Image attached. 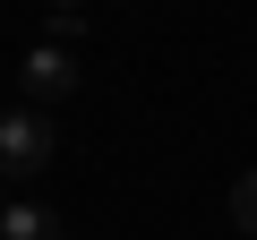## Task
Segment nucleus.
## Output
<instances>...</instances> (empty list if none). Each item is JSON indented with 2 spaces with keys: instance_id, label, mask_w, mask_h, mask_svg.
I'll return each instance as SVG.
<instances>
[{
  "instance_id": "obj_3",
  "label": "nucleus",
  "mask_w": 257,
  "mask_h": 240,
  "mask_svg": "<svg viewBox=\"0 0 257 240\" xmlns=\"http://www.w3.org/2000/svg\"><path fill=\"white\" fill-rule=\"evenodd\" d=\"M0 240H69V223H60L52 206H18V197H9V214H0Z\"/></svg>"
},
{
  "instance_id": "obj_1",
  "label": "nucleus",
  "mask_w": 257,
  "mask_h": 240,
  "mask_svg": "<svg viewBox=\"0 0 257 240\" xmlns=\"http://www.w3.org/2000/svg\"><path fill=\"white\" fill-rule=\"evenodd\" d=\"M52 155H60L52 111H35V103L0 111V180H35V172H52Z\"/></svg>"
},
{
  "instance_id": "obj_2",
  "label": "nucleus",
  "mask_w": 257,
  "mask_h": 240,
  "mask_svg": "<svg viewBox=\"0 0 257 240\" xmlns=\"http://www.w3.org/2000/svg\"><path fill=\"white\" fill-rule=\"evenodd\" d=\"M69 35H77V26H52V35L26 52V69H18V94H26L35 111H52V103L77 94V52H69Z\"/></svg>"
},
{
  "instance_id": "obj_4",
  "label": "nucleus",
  "mask_w": 257,
  "mask_h": 240,
  "mask_svg": "<svg viewBox=\"0 0 257 240\" xmlns=\"http://www.w3.org/2000/svg\"><path fill=\"white\" fill-rule=\"evenodd\" d=\"M231 223L257 240V172H240V180H231Z\"/></svg>"
},
{
  "instance_id": "obj_5",
  "label": "nucleus",
  "mask_w": 257,
  "mask_h": 240,
  "mask_svg": "<svg viewBox=\"0 0 257 240\" xmlns=\"http://www.w3.org/2000/svg\"><path fill=\"white\" fill-rule=\"evenodd\" d=\"M52 9H60V26H77V9H86V0H52Z\"/></svg>"
},
{
  "instance_id": "obj_6",
  "label": "nucleus",
  "mask_w": 257,
  "mask_h": 240,
  "mask_svg": "<svg viewBox=\"0 0 257 240\" xmlns=\"http://www.w3.org/2000/svg\"><path fill=\"white\" fill-rule=\"evenodd\" d=\"M0 214H9V197H0Z\"/></svg>"
}]
</instances>
